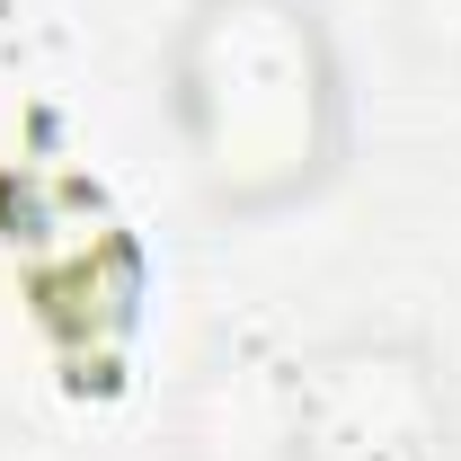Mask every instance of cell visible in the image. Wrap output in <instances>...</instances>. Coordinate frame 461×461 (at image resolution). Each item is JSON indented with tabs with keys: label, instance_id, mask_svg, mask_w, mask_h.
Returning a JSON list of instances; mask_svg holds the SVG:
<instances>
[{
	"label": "cell",
	"instance_id": "1",
	"mask_svg": "<svg viewBox=\"0 0 461 461\" xmlns=\"http://www.w3.org/2000/svg\"><path fill=\"white\" fill-rule=\"evenodd\" d=\"M338 62L311 0H204L177 45V124L230 213H276L338 169Z\"/></svg>",
	"mask_w": 461,
	"mask_h": 461
},
{
	"label": "cell",
	"instance_id": "2",
	"mask_svg": "<svg viewBox=\"0 0 461 461\" xmlns=\"http://www.w3.org/2000/svg\"><path fill=\"white\" fill-rule=\"evenodd\" d=\"M408 36H417V54L461 62V0H408Z\"/></svg>",
	"mask_w": 461,
	"mask_h": 461
}]
</instances>
